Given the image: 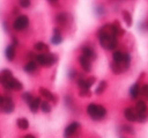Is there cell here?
Masks as SVG:
<instances>
[{
    "instance_id": "23",
    "label": "cell",
    "mask_w": 148,
    "mask_h": 138,
    "mask_svg": "<svg viewBox=\"0 0 148 138\" xmlns=\"http://www.w3.org/2000/svg\"><path fill=\"white\" fill-rule=\"evenodd\" d=\"M107 87H108V82H107V81H106V80L99 81V85H97V89H95V95H101V93H103V91L107 89Z\"/></svg>"
},
{
    "instance_id": "21",
    "label": "cell",
    "mask_w": 148,
    "mask_h": 138,
    "mask_svg": "<svg viewBox=\"0 0 148 138\" xmlns=\"http://www.w3.org/2000/svg\"><path fill=\"white\" fill-rule=\"evenodd\" d=\"M16 124H17V127L21 130H27L29 127V121H27V119H25V118H19V119H17Z\"/></svg>"
},
{
    "instance_id": "12",
    "label": "cell",
    "mask_w": 148,
    "mask_h": 138,
    "mask_svg": "<svg viewBox=\"0 0 148 138\" xmlns=\"http://www.w3.org/2000/svg\"><path fill=\"white\" fill-rule=\"evenodd\" d=\"M82 56H84L85 58H87V59L91 62L97 59V54H95V52L93 51L90 47H86V46L82 48Z\"/></svg>"
},
{
    "instance_id": "20",
    "label": "cell",
    "mask_w": 148,
    "mask_h": 138,
    "mask_svg": "<svg viewBox=\"0 0 148 138\" xmlns=\"http://www.w3.org/2000/svg\"><path fill=\"white\" fill-rule=\"evenodd\" d=\"M122 16H123L124 21L126 23V25H127L128 27H130L132 25H133V19H132V15L128 10L122 11Z\"/></svg>"
},
{
    "instance_id": "16",
    "label": "cell",
    "mask_w": 148,
    "mask_h": 138,
    "mask_svg": "<svg viewBox=\"0 0 148 138\" xmlns=\"http://www.w3.org/2000/svg\"><path fill=\"white\" fill-rule=\"evenodd\" d=\"M5 57H6V59L8 60L9 62L13 61V59H14V57H15V47L12 45V44L8 45L6 47V49H5Z\"/></svg>"
},
{
    "instance_id": "34",
    "label": "cell",
    "mask_w": 148,
    "mask_h": 138,
    "mask_svg": "<svg viewBox=\"0 0 148 138\" xmlns=\"http://www.w3.org/2000/svg\"><path fill=\"white\" fill-rule=\"evenodd\" d=\"M19 13H21V11H19V8L17 6H15L14 8L12 9V14H14V15H18Z\"/></svg>"
},
{
    "instance_id": "15",
    "label": "cell",
    "mask_w": 148,
    "mask_h": 138,
    "mask_svg": "<svg viewBox=\"0 0 148 138\" xmlns=\"http://www.w3.org/2000/svg\"><path fill=\"white\" fill-rule=\"evenodd\" d=\"M34 49H35L36 51L42 53V54L50 53V47L47 45V44L44 43V42H38L37 44H35V46H34Z\"/></svg>"
},
{
    "instance_id": "28",
    "label": "cell",
    "mask_w": 148,
    "mask_h": 138,
    "mask_svg": "<svg viewBox=\"0 0 148 138\" xmlns=\"http://www.w3.org/2000/svg\"><path fill=\"white\" fill-rule=\"evenodd\" d=\"M122 130H123V132H125V133H127V134H130V135H134V134H135V129H134L132 126L124 125V126H122Z\"/></svg>"
},
{
    "instance_id": "14",
    "label": "cell",
    "mask_w": 148,
    "mask_h": 138,
    "mask_svg": "<svg viewBox=\"0 0 148 138\" xmlns=\"http://www.w3.org/2000/svg\"><path fill=\"white\" fill-rule=\"evenodd\" d=\"M69 14L66 12H61L56 16V23H58L61 27H64V25H67V23L69 21Z\"/></svg>"
},
{
    "instance_id": "13",
    "label": "cell",
    "mask_w": 148,
    "mask_h": 138,
    "mask_svg": "<svg viewBox=\"0 0 148 138\" xmlns=\"http://www.w3.org/2000/svg\"><path fill=\"white\" fill-rule=\"evenodd\" d=\"M63 39H62V34H61V30L59 27H55L54 29V35L51 38V43L53 45H60L62 43Z\"/></svg>"
},
{
    "instance_id": "18",
    "label": "cell",
    "mask_w": 148,
    "mask_h": 138,
    "mask_svg": "<svg viewBox=\"0 0 148 138\" xmlns=\"http://www.w3.org/2000/svg\"><path fill=\"white\" fill-rule=\"evenodd\" d=\"M41 103H42V100H41V97H35V99L33 100V102L29 105L32 113H34V114L37 113L38 110H39L40 107H41Z\"/></svg>"
},
{
    "instance_id": "1",
    "label": "cell",
    "mask_w": 148,
    "mask_h": 138,
    "mask_svg": "<svg viewBox=\"0 0 148 138\" xmlns=\"http://www.w3.org/2000/svg\"><path fill=\"white\" fill-rule=\"evenodd\" d=\"M101 46L105 50L113 51L118 46V37H115L111 31V23L103 25L97 33Z\"/></svg>"
},
{
    "instance_id": "2",
    "label": "cell",
    "mask_w": 148,
    "mask_h": 138,
    "mask_svg": "<svg viewBox=\"0 0 148 138\" xmlns=\"http://www.w3.org/2000/svg\"><path fill=\"white\" fill-rule=\"evenodd\" d=\"M87 114L92 120L99 121L107 116V109L101 105H97V104L91 103L87 106Z\"/></svg>"
},
{
    "instance_id": "35",
    "label": "cell",
    "mask_w": 148,
    "mask_h": 138,
    "mask_svg": "<svg viewBox=\"0 0 148 138\" xmlns=\"http://www.w3.org/2000/svg\"><path fill=\"white\" fill-rule=\"evenodd\" d=\"M12 45L14 46V47L18 46V40H17V39H16V37H14V36L12 37Z\"/></svg>"
},
{
    "instance_id": "30",
    "label": "cell",
    "mask_w": 148,
    "mask_h": 138,
    "mask_svg": "<svg viewBox=\"0 0 148 138\" xmlns=\"http://www.w3.org/2000/svg\"><path fill=\"white\" fill-rule=\"evenodd\" d=\"M141 93L145 97V99L148 101V84L145 83L141 87Z\"/></svg>"
},
{
    "instance_id": "37",
    "label": "cell",
    "mask_w": 148,
    "mask_h": 138,
    "mask_svg": "<svg viewBox=\"0 0 148 138\" xmlns=\"http://www.w3.org/2000/svg\"><path fill=\"white\" fill-rule=\"evenodd\" d=\"M23 138H36L34 135H32V134H27V135H25V136H23Z\"/></svg>"
},
{
    "instance_id": "36",
    "label": "cell",
    "mask_w": 148,
    "mask_h": 138,
    "mask_svg": "<svg viewBox=\"0 0 148 138\" xmlns=\"http://www.w3.org/2000/svg\"><path fill=\"white\" fill-rule=\"evenodd\" d=\"M125 34H126V30L121 29V30H120V32H119V36H118V37H121V36L125 35Z\"/></svg>"
},
{
    "instance_id": "19",
    "label": "cell",
    "mask_w": 148,
    "mask_h": 138,
    "mask_svg": "<svg viewBox=\"0 0 148 138\" xmlns=\"http://www.w3.org/2000/svg\"><path fill=\"white\" fill-rule=\"evenodd\" d=\"M110 67H111V70L114 74L119 75V74H122L123 72H125L124 69H123V67H122L121 63H116V62L113 61V62L110 63Z\"/></svg>"
},
{
    "instance_id": "25",
    "label": "cell",
    "mask_w": 148,
    "mask_h": 138,
    "mask_svg": "<svg viewBox=\"0 0 148 138\" xmlns=\"http://www.w3.org/2000/svg\"><path fill=\"white\" fill-rule=\"evenodd\" d=\"M40 108H41L42 112L45 114H49V113H51V111H52V107L48 101H42L41 107Z\"/></svg>"
},
{
    "instance_id": "38",
    "label": "cell",
    "mask_w": 148,
    "mask_h": 138,
    "mask_svg": "<svg viewBox=\"0 0 148 138\" xmlns=\"http://www.w3.org/2000/svg\"><path fill=\"white\" fill-rule=\"evenodd\" d=\"M0 97H1V93H0Z\"/></svg>"
},
{
    "instance_id": "10",
    "label": "cell",
    "mask_w": 148,
    "mask_h": 138,
    "mask_svg": "<svg viewBox=\"0 0 148 138\" xmlns=\"http://www.w3.org/2000/svg\"><path fill=\"white\" fill-rule=\"evenodd\" d=\"M124 115H125V118L131 123H134V122H137V114H136L135 108H127L124 111Z\"/></svg>"
},
{
    "instance_id": "6",
    "label": "cell",
    "mask_w": 148,
    "mask_h": 138,
    "mask_svg": "<svg viewBox=\"0 0 148 138\" xmlns=\"http://www.w3.org/2000/svg\"><path fill=\"white\" fill-rule=\"evenodd\" d=\"M14 104L10 97H4L2 104L0 105V111L4 112L5 114H11L14 111Z\"/></svg>"
},
{
    "instance_id": "11",
    "label": "cell",
    "mask_w": 148,
    "mask_h": 138,
    "mask_svg": "<svg viewBox=\"0 0 148 138\" xmlns=\"http://www.w3.org/2000/svg\"><path fill=\"white\" fill-rule=\"evenodd\" d=\"M129 93H130V97H132L133 100H137L139 97L140 93H141V87H140V83L139 82H136L130 87L129 89Z\"/></svg>"
},
{
    "instance_id": "31",
    "label": "cell",
    "mask_w": 148,
    "mask_h": 138,
    "mask_svg": "<svg viewBox=\"0 0 148 138\" xmlns=\"http://www.w3.org/2000/svg\"><path fill=\"white\" fill-rule=\"evenodd\" d=\"M18 4L21 5V7L23 8H29L31 6V1L29 0H21L18 2Z\"/></svg>"
},
{
    "instance_id": "4",
    "label": "cell",
    "mask_w": 148,
    "mask_h": 138,
    "mask_svg": "<svg viewBox=\"0 0 148 138\" xmlns=\"http://www.w3.org/2000/svg\"><path fill=\"white\" fill-rule=\"evenodd\" d=\"M135 111L137 114V122L144 123L148 119V106L143 100H139L136 103Z\"/></svg>"
},
{
    "instance_id": "29",
    "label": "cell",
    "mask_w": 148,
    "mask_h": 138,
    "mask_svg": "<svg viewBox=\"0 0 148 138\" xmlns=\"http://www.w3.org/2000/svg\"><path fill=\"white\" fill-rule=\"evenodd\" d=\"M79 97H91L90 89H80V91H79Z\"/></svg>"
},
{
    "instance_id": "24",
    "label": "cell",
    "mask_w": 148,
    "mask_h": 138,
    "mask_svg": "<svg viewBox=\"0 0 148 138\" xmlns=\"http://www.w3.org/2000/svg\"><path fill=\"white\" fill-rule=\"evenodd\" d=\"M112 58H113V61L116 63H121L124 60V53L121 51H115L112 55Z\"/></svg>"
},
{
    "instance_id": "8",
    "label": "cell",
    "mask_w": 148,
    "mask_h": 138,
    "mask_svg": "<svg viewBox=\"0 0 148 138\" xmlns=\"http://www.w3.org/2000/svg\"><path fill=\"white\" fill-rule=\"evenodd\" d=\"M39 93H40V95H41L42 97H45L46 101L52 102V103H54V104H57L58 97H56V95H54L52 91H50L49 89H45V87H40V89H39Z\"/></svg>"
},
{
    "instance_id": "7",
    "label": "cell",
    "mask_w": 148,
    "mask_h": 138,
    "mask_svg": "<svg viewBox=\"0 0 148 138\" xmlns=\"http://www.w3.org/2000/svg\"><path fill=\"white\" fill-rule=\"evenodd\" d=\"M79 127H80V124L78 122H73L69 124L64 130V138H71L75 134V132L79 129Z\"/></svg>"
},
{
    "instance_id": "3",
    "label": "cell",
    "mask_w": 148,
    "mask_h": 138,
    "mask_svg": "<svg viewBox=\"0 0 148 138\" xmlns=\"http://www.w3.org/2000/svg\"><path fill=\"white\" fill-rule=\"evenodd\" d=\"M36 61L38 64L46 68H50L58 62V56L55 53H48V54H38L36 55Z\"/></svg>"
},
{
    "instance_id": "33",
    "label": "cell",
    "mask_w": 148,
    "mask_h": 138,
    "mask_svg": "<svg viewBox=\"0 0 148 138\" xmlns=\"http://www.w3.org/2000/svg\"><path fill=\"white\" fill-rule=\"evenodd\" d=\"M48 3L53 7H60V2L57 1V0H49Z\"/></svg>"
},
{
    "instance_id": "5",
    "label": "cell",
    "mask_w": 148,
    "mask_h": 138,
    "mask_svg": "<svg viewBox=\"0 0 148 138\" xmlns=\"http://www.w3.org/2000/svg\"><path fill=\"white\" fill-rule=\"evenodd\" d=\"M29 25V19L27 15H19L13 23V30L17 32H21L23 30L27 29Z\"/></svg>"
},
{
    "instance_id": "26",
    "label": "cell",
    "mask_w": 148,
    "mask_h": 138,
    "mask_svg": "<svg viewBox=\"0 0 148 138\" xmlns=\"http://www.w3.org/2000/svg\"><path fill=\"white\" fill-rule=\"evenodd\" d=\"M95 80H97V78L95 76H90L86 78L84 81V87L82 89H90V87L95 83Z\"/></svg>"
},
{
    "instance_id": "22",
    "label": "cell",
    "mask_w": 148,
    "mask_h": 138,
    "mask_svg": "<svg viewBox=\"0 0 148 138\" xmlns=\"http://www.w3.org/2000/svg\"><path fill=\"white\" fill-rule=\"evenodd\" d=\"M10 83H11V87H12V91H21V89H23V83H21V81L18 80V79L14 78V77H13V78L11 79Z\"/></svg>"
},
{
    "instance_id": "17",
    "label": "cell",
    "mask_w": 148,
    "mask_h": 138,
    "mask_svg": "<svg viewBox=\"0 0 148 138\" xmlns=\"http://www.w3.org/2000/svg\"><path fill=\"white\" fill-rule=\"evenodd\" d=\"M25 72L27 73H33L36 70H38V63L36 60H31L27 64H25V66L23 67Z\"/></svg>"
},
{
    "instance_id": "27",
    "label": "cell",
    "mask_w": 148,
    "mask_h": 138,
    "mask_svg": "<svg viewBox=\"0 0 148 138\" xmlns=\"http://www.w3.org/2000/svg\"><path fill=\"white\" fill-rule=\"evenodd\" d=\"M21 99L23 100V102H25V103L27 104V105H29V104L33 102V100L35 99V97H33V95H32L31 93H23V95H21Z\"/></svg>"
},
{
    "instance_id": "32",
    "label": "cell",
    "mask_w": 148,
    "mask_h": 138,
    "mask_svg": "<svg viewBox=\"0 0 148 138\" xmlns=\"http://www.w3.org/2000/svg\"><path fill=\"white\" fill-rule=\"evenodd\" d=\"M76 75H77V71L75 70V69H71V70H69V72H68V76H69L70 79L75 78Z\"/></svg>"
},
{
    "instance_id": "9",
    "label": "cell",
    "mask_w": 148,
    "mask_h": 138,
    "mask_svg": "<svg viewBox=\"0 0 148 138\" xmlns=\"http://www.w3.org/2000/svg\"><path fill=\"white\" fill-rule=\"evenodd\" d=\"M78 61L80 66L82 67V69L85 71V72H90L92 70V64H91V61H89L87 58H85L84 56L80 55L78 57Z\"/></svg>"
}]
</instances>
